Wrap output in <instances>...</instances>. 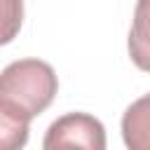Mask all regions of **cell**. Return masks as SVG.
<instances>
[{
  "label": "cell",
  "instance_id": "cell-5",
  "mask_svg": "<svg viewBox=\"0 0 150 150\" xmlns=\"http://www.w3.org/2000/svg\"><path fill=\"white\" fill-rule=\"evenodd\" d=\"M23 23V0H0V47L9 45Z\"/></svg>",
  "mask_w": 150,
  "mask_h": 150
},
{
  "label": "cell",
  "instance_id": "cell-2",
  "mask_svg": "<svg viewBox=\"0 0 150 150\" xmlns=\"http://www.w3.org/2000/svg\"><path fill=\"white\" fill-rule=\"evenodd\" d=\"M105 127L89 112L56 117L42 138V150H105Z\"/></svg>",
  "mask_w": 150,
  "mask_h": 150
},
{
  "label": "cell",
  "instance_id": "cell-4",
  "mask_svg": "<svg viewBox=\"0 0 150 150\" xmlns=\"http://www.w3.org/2000/svg\"><path fill=\"white\" fill-rule=\"evenodd\" d=\"M148 96L127 108L122 117V136L129 150H148Z\"/></svg>",
  "mask_w": 150,
  "mask_h": 150
},
{
  "label": "cell",
  "instance_id": "cell-1",
  "mask_svg": "<svg viewBox=\"0 0 150 150\" xmlns=\"http://www.w3.org/2000/svg\"><path fill=\"white\" fill-rule=\"evenodd\" d=\"M59 91L54 68L40 59H19L0 70V98L23 110L30 120L49 108Z\"/></svg>",
  "mask_w": 150,
  "mask_h": 150
},
{
  "label": "cell",
  "instance_id": "cell-3",
  "mask_svg": "<svg viewBox=\"0 0 150 150\" xmlns=\"http://www.w3.org/2000/svg\"><path fill=\"white\" fill-rule=\"evenodd\" d=\"M30 117L0 98V150H23L28 143Z\"/></svg>",
  "mask_w": 150,
  "mask_h": 150
}]
</instances>
